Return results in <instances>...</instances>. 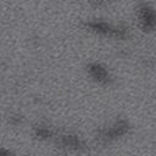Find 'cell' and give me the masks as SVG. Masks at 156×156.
<instances>
[{"instance_id": "obj_1", "label": "cell", "mask_w": 156, "mask_h": 156, "mask_svg": "<svg viewBox=\"0 0 156 156\" xmlns=\"http://www.w3.org/2000/svg\"><path fill=\"white\" fill-rule=\"evenodd\" d=\"M89 71H90L91 76H93L95 79L100 80V82H106L107 78H108L106 69L102 68L100 65H91L90 68H89Z\"/></svg>"}, {"instance_id": "obj_2", "label": "cell", "mask_w": 156, "mask_h": 156, "mask_svg": "<svg viewBox=\"0 0 156 156\" xmlns=\"http://www.w3.org/2000/svg\"><path fill=\"white\" fill-rule=\"evenodd\" d=\"M143 20H144L146 27H150V28L154 27V12L150 9H145L144 10V12H143Z\"/></svg>"}, {"instance_id": "obj_3", "label": "cell", "mask_w": 156, "mask_h": 156, "mask_svg": "<svg viewBox=\"0 0 156 156\" xmlns=\"http://www.w3.org/2000/svg\"><path fill=\"white\" fill-rule=\"evenodd\" d=\"M89 26L93 29H95L98 32H101V33H110L112 30L106 23H101V22H99V23H89Z\"/></svg>"}, {"instance_id": "obj_4", "label": "cell", "mask_w": 156, "mask_h": 156, "mask_svg": "<svg viewBox=\"0 0 156 156\" xmlns=\"http://www.w3.org/2000/svg\"><path fill=\"white\" fill-rule=\"evenodd\" d=\"M63 143L67 146H78L79 145V141L74 136H65L63 138Z\"/></svg>"}, {"instance_id": "obj_5", "label": "cell", "mask_w": 156, "mask_h": 156, "mask_svg": "<svg viewBox=\"0 0 156 156\" xmlns=\"http://www.w3.org/2000/svg\"><path fill=\"white\" fill-rule=\"evenodd\" d=\"M38 135H40V136H43V138H45V136H49V135H50V133H49L48 130H44V129H40V130L38 132Z\"/></svg>"}]
</instances>
